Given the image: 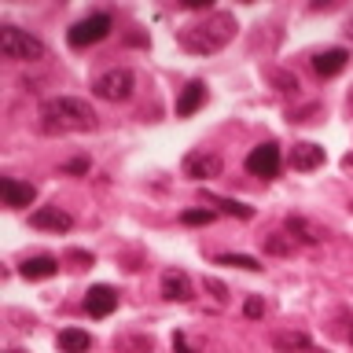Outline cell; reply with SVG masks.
<instances>
[{
  "label": "cell",
  "mask_w": 353,
  "mask_h": 353,
  "mask_svg": "<svg viewBox=\"0 0 353 353\" xmlns=\"http://www.w3.org/2000/svg\"><path fill=\"white\" fill-rule=\"evenodd\" d=\"M283 232H287L294 243H302V247H316L320 236H324V232H320L316 225H309L302 214H291V217H287V221H283Z\"/></svg>",
  "instance_id": "5bb4252c"
},
{
  "label": "cell",
  "mask_w": 353,
  "mask_h": 353,
  "mask_svg": "<svg viewBox=\"0 0 353 353\" xmlns=\"http://www.w3.org/2000/svg\"><path fill=\"white\" fill-rule=\"evenodd\" d=\"M206 291L214 294V302H221V305L228 302V287L221 283V280H214V276H210V280H206Z\"/></svg>",
  "instance_id": "cb8c5ba5"
},
{
  "label": "cell",
  "mask_w": 353,
  "mask_h": 353,
  "mask_svg": "<svg viewBox=\"0 0 353 353\" xmlns=\"http://www.w3.org/2000/svg\"><path fill=\"white\" fill-rule=\"evenodd\" d=\"M66 258H70V261H81V265H92V254H85V250H70Z\"/></svg>",
  "instance_id": "f1b7e54d"
},
{
  "label": "cell",
  "mask_w": 353,
  "mask_h": 353,
  "mask_svg": "<svg viewBox=\"0 0 353 353\" xmlns=\"http://www.w3.org/2000/svg\"><path fill=\"white\" fill-rule=\"evenodd\" d=\"M350 107H353V92H350Z\"/></svg>",
  "instance_id": "1f68e13d"
},
{
  "label": "cell",
  "mask_w": 353,
  "mask_h": 353,
  "mask_svg": "<svg viewBox=\"0 0 353 353\" xmlns=\"http://www.w3.org/2000/svg\"><path fill=\"white\" fill-rule=\"evenodd\" d=\"M173 353H195L192 346H188V339H184V331H176V335H173Z\"/></svg>",
  "instance_id": "83f0119b"
},
{
  "label": "cell",
  "mask_w": 353,
  "mask_h": 353,
  "mask_svg": "<svg viewBox=\"0 0 353 353\" xmlns=\"http://www.w3.org/2000/svg\"><path fill=\"white\" fill-rule=\"evenodd\" d=\"M247 173L254 176H276L280 173V148L269 140V143H258L250 154H247Z\"/></svg>",
  "instance_id": "8992f818"
},
{
  "label": "cell",
  "mask_w": 353,
  "mask_h": 353,
  "mask_svg": "<svg viewBox=\"0 0 353 353\" xmlns=\"http://www.w3.org/2000/svg\"><path fill=\"white\" fill-rule=\"evenodd\" d=\"M162 298H170V302H192L195 298L192 276H188L184 269H170L162 276Z\"/></svg>",
  "instance_id": "7c38bea8"
},
{
  "label": "cell",
  "mask_w": 353,
  "mask_h": 353,
  "mask_svg": "<svg viewBox=\"0 0 353 353\" xmlns=\"http://www.w3.org/2000/svg\"><path fill=\"white\" fill-rule=\"evenodd\" d=\"M324 148L320 143H313V140H302V143H294L291 148V170H298V173H313V170H320L324 165Z\"/></svg>",
  "instance_id": "30bf717a"
},
{
  "label": "cell",
  "mask_w": 353,
  "mask_h": 353,
  "mask_svg": "<svg viewBox=\"0 0 353 353\" xmlns=\"http://www.w3.org/2000/svg\"><path fill=\"white\" fill-rule=\"evenodd\" d=\"M346 63H350V52L346 48H324V52L313 55V70L320 77H335L339 70H346Z\"/></svg>",
  "instance_id": "9a60e30c"
},
{
  "label": "cell",
  "mask_w": 353,
  "mask_h": 353,
  "mask_svg": "<svg viewBox=\"0 0 353 353\" xmlns=\"http://www.w3.org/2000/svg\"><path fill=\"white\" fill-rule=\"evenodd\" d=\"M232 37H236V19H232L228 11H214V15H206L203 22H192V26H184L176 33L181 48H188L192 55H214V52L225 48Z\"/></svg>",
  "instance_id": "7a4b0ae2"
},
{
  "label": "cell",
  "mask_w": 353,
  "mask_h": 353,
  "mask_svg": "<svg viewBox=\"0 0 353 353\" xmlns=\"http://www.w3.org/2000/svg\"><path fill=\"white\" fill-rule=\"evenodd\" d=\"M11 353H22V350H11Z\"/></svg>",
  "instance_id": "d6a6232c"
},
{
  "label": "cell",
  "mask_w": 353,
  "mask_h": 353,
  "mask_svg": "<svg viewBox=\"0 0 353 353\" xmlns=\"http://www.w3.org/2000/svg\"><path fill=\"white\" fill-rule=\"evenodd\" d=\"M0 55L15 63H37L44 59V41H37L30 30H19L8 22V26H0Z\"/></svg>",
  "instance_id": "3957f363"
},
{
  "label": "cell",
  "mask_w": 353,
  "mask_h": 353,
  "mask_svg": "<svg viewBox=\"0 0 353 353\" xmlns=\"http://www.w3.org/2000/svg\"><path fill=\"white\" fill-rule=\"evenodd\" d=\"M114 350H137V353H151V339L148 335H137V339H114Z\"/></svg>",
  "instance_id": "7402d4cb"
},
{
  "label": "cell",
  "mask_w": 353,
  "mask_h": 353,
  "mask_svg": "<svg viewBox=\"0 0 353 353\" xmlns=\"http://www.w3.org/2000/svg\"><path fill=\"white\" fill-rule=\"evenodd\" d=\"M243 313H247L250 320H258V316H265V302H261L258 294H254V298H247V305H243Z\"/></svg>",
  "instance_id": "d4e9b609"
},
{
  "label": "cell",
  "mask_w": 353,
  "mask_h": 353,
  "mask_svg": "<svg viewBox=\"0 0 353 353\" xmlns=\"http://www.w3.org/2000/svg\"><path fill=\"white\" fill-rule=\"evenodd\" d=\"M217 265H232V269H247V272H261V261L250 254H217Z\"/></svg>",
  "instance_id": "44dd1931"
},
{
  "label": "cell",
  "mask_w": 353,
  "mask_h": 353,
  "mask_svg": "<svg viewBox=\"0 0 353 353\" xmlns=\"http://www.w3.org/2000/svg\"><path fill=\"white\" fill-rule=\"evenodd\" d=\"M272 350L276 353H302V350H309V335L305 331H280L272 339Z\"/></svg>",
  "instance_id": "ac0fdd59"
},
{
  "label": "cell",
  "mask_w": 353,
  "mask_h": 353,
  "mask_svg": "<svg viewBox=\"0 0 353 353\" xmlns=\"http://www.w3.org/2000/svg\"><path fill=\"white\" fill-rule=\"evenodd\" d=\"M214 217H217L214 210H184V214H181L184 225H210Z\"/></svg>",
  "instance_id": "603a6c76"
},
{
  "label": "cell",
  "mask_w": 353,
  "mask_h": 353,
  "mask_svg": "<svg viewBox=\"0 0 353 353\" xmlns=\"http://www.w3.org/2000/svg\"><path fill=\"white\" fill-rule=\"evenodd\" d=\"M59 272V261L52 258V254H33L19 265V276H26V280H48V276Z\"/></svg>",
  "instance_id": "2e32d148"
},
{
  "label": "cell",
  "mask_w": 353,
  "mask_h": 353,
  "mask_svg": "<svg viewBox=\"0 0 353 353\" xmlns=\"http://www.w3.org/2000/svg\"><path fill=\"white\" fill-rule=\"evenodd\" d=\"M37 118H41V129L48 132V137L96 129V110L81 96H52V99H44L41 110H37Z\"/></svg>",
  "instance_id": "6da1fadb"
},
{
  "label": "cell",
  "mask_w": 353,
  "mask_h": 353,
  "mask_svg": "<svg viewBox=\"0 0 353 353\" xmlns=\"http://www.w3.org/2000/svg\"><path fill=\"white\" fill-rule=\"evenodd\" d=\"M184 176H192V181L221 176V154H214V151H192L184 159Z\"/></svg>",
  "instance_id": "ba28073f"
},
{
  "label": "cell",
  "mask_w": 353,
  "mask_h": 353,
  "mask_svg": "<svg viewBox=\"0 0 353 353\" xmlns=\"http://www.w3.org/2000/svg\"><path fill=\"white\" fill-rule=\"evenodd\" d=\"M203 103H206V85L195 77V81H188L181 88V96H176V118H192Z\"/></svg>",
  "instance_id": "4fadbf2b"
},
{
  "label": "cell",
  "mask_w": 353,
  "mask_h": 353,
  "mask_svg": "<svg viewBox=\"0 0 353 353\" xmlns=\"http://www.w3.org/2000/svg\"><path fill=\"white\" fill-rule=\"evenodd\" d=\"M0 199H4L8 210H22V206H30L33 199H37V188L22 184V181H15V176H0Z\"/></svg>",
  "instance_id": "8fae6325"
},
{
  "label": "cell",
  "mask_w": 353,
  "mask_h": 353,
  "mask_svg": "<svg viewBox=\"0 0 353 353\" xmlns=\"http://www.w3.org/2000/svg\"><path fill=\"white\" fill-rule=\"evenodd\" d=\"M272 81L280 85V92H294L298 88V77H291V74H272Z\"/></svg>",
  "instance_id": "484cf974"
},
{
  "label": "cell",
  "mask_w": 353,
  "mask_h": 353,
  "mask_svg": "<svg viewBox=\"0 0 353 353\" xmlns=\"http://www.w3.org/2000/svg\"><path fill=\"white\" fill-rule=\"evenodd\" d=\"M206 203H214L221 214H228V217H239V221H250L254 217V206L247 203H236V199H221V195H206Z\"/></svg>",
  "instance_id": "d6986e66"
},
{
  "label": "cell",
  "mask_w": 353,
  "mask_h": 353,
  "mask_svg": "<svg viewBox=\"0 0 353 353\" xmlns=\"http://www.w3.org/2000/svg\"><path fill=\"white\" fill-rule=\"evenodd\" d=\"M114 309H118V291H114V287H107V283L88 287V294H85V313L88 316L103 320V316L114 313Z\"/></svg>",
  "instance_id": "52a82bcc"
},
{
  "label": "cell",
  "mask_w": 353,
  "mask_h": 353,
  "mask_svg": "<svg viewBox=\"0 0 353 353\" xmlns=\"http://www.w3.org/2000/svg\"><path fill=\"white\" fill-rule=\"evenodd\" d=\"M30 225L59 236V232H70L74 228V217L66 214V210H59V206H41V210H33V214H30Z\"/></svg>",
  "instance_id": "9c48e42d"
},
{
  "label": "cell",
  "mask_w": 353,
  "mask_h": 353,
  "mask_svg": "<svg viewBox=\"0 0 353 353\" xmlns=\"http://www.w3.org/2000/svg\"><path fill=\"white\" fill-rule=\"evenodd\" d=\"M261 247H265V254H272V258H287V254L294 250V239L287 236V232H272V236H261Z\"/></svg>",
  "instance_id": "ffe728a7"
},
{
  "label": "cell",
  "mask_w": 353,
  "mask_h": 353,
  "mask_svg": "<svg viewBox=\"0 0 353 353\" xmlns=\"http://www.w3.org/2000/svg\"><path fill=\"white\" fill-rule=\"evenodd\" d=\"M132 88H137V77H132L129 66H110L92 81V96L107 99V103H118V99H129Z\"/></svg>",
  "instance_id": "277c9868"
},
{
  "label": "cell",
  "mask_w": 353,
  "mask_h": 353,
  "mask_svg": "<svg viewBox=\"0 0 353 353\" xmlns=\"http://www.w3.org/2000/svg\"><path fill=\"white\" fill-rule=\"evenodd\" d=\"M55 342H59L63 353H88V350H92V335L81 331V327H63Z\"/></svg>",
  "instance_id": "e0dca14e"
},
{
  "label": "cell",
  "mask_w": 353,
  "mask_h": 353,
  "mask_svg": "<svg viewBox=\"0 0 353 353\" xmlns=\"http://www.w3.org/2000/svg\"><path fill=\"white\" fill-rule=\"evenodd\" d=\"M188 11H210V0H188Z\"/></svg>",
  "instance_id": "f546056e"
},
{
  "label": "cell",
  "mask_w": 353,
  "mask_h": 353,
  "mask_svg": "<svg viewBox=\"0 0 353 353\" xmlns=\"http://www.w3.org/2000/svg\"><path fill=\"white\" fill-rule=\"evenodd\" d=\"M63 173H88V159H70L63 165Z\"/></svg>",
  "instance_id": "4316f807"
},
{
  "label": "cell",
  "mask_w": 353,
  "mask_h": 353,
  "mask_svg": "<svg viewBox=\"0 0 353 353\" xmlns=\"http://www.w3.org/2000/svg\"><path fill=\"white\" fill-rule=\"evenodd\" d=\"M346 33H350V41H353V19H350V26H346Z\"/></svg>",
  "instance_id": "4dcf8cb0"
},
{
  "label": "cell",
  "mask_w": 353,
  "mask_h": 353,
  "mask_svg": "<svg viewBox=\"0 0 353 353\" xmlns=\"http://www.w3.org/2000/svg\"><path fill=\"white\" fill-rule=\"evenodd\" d=\"M107 33H110V15L107 11H96V15L74 22L70 33H66V41H70V48H88V44H99Z\"/></svg>",
  "instance_id": "5b68a950"
}]
</instances>
